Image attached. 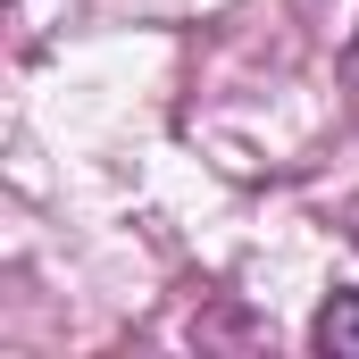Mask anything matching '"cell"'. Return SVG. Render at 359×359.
Segmentation results:
<instances>
[{
	"label": "cell",
	"mask_w": 359,
	"mask_h": 359,
	"mask_svg": "<svg viewBox=\"0 0 359 359\" xmlns=\"http://www.w3.org/2000/svg\"><path fill=\"white\" fill-rule=\"evenodd\" d=\"M309 351L318 359H359V292H326L318 301V318H309Z\"/></svg>",
	"instance_id": "cell-1"
},
{
	"label": "cell",
	"mask_w": 359,
	"mask_h": 359,
	"mask_svg": "<svg viewBox=\"0 0 359 359\" xmlns=\"http://www.w3.org/2000/svg\"><path fill=\"white\" fill-rule=\"evenodd\" d=\"M351 243H359V201H351Z\"/></svg>",
	"instance_id": "cell-2"
}]
</instances>
